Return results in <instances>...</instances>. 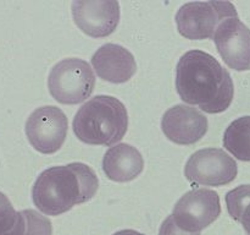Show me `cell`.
Listing matches in <instances>:
<instances>
[{
	"label": "cell",
	"instance_id": "6da1fadb",
	"mask_svg": "<svg viewBox=\"0 0 250 235\" xmlns=\"http://www.w3.org/2000/svg\"><path fill=\"white\" fill-rule=\"evenodd\" d=\"M176 90L183 102L198 105L209 114L229 109L234 97L233 80L229 71L214 56L198 49L180 58Z\"/></svg>",
	"mask_w": 250,
	"mask_h": 235
},
{
	"label": "cell",
	"instance_id": "7a4b0ae2",
	"mask_svg": "<svg viewBox=\"0 0 250 235\" xmlns=\"http://www.w3.org/2000/svg\"><path fill=\"white\" fill-rule=\"evenodd\" d=\"M99 188L97 174L87 164L51 166L37 178L32 188L34 205L46 215H60L73 206L92 200Z\"/></svg>",
	"mask_w": 250,
	"mask_h": 235
},
{
	"label": "cell",
	"instance_id": "3957f363",
	"mask_svg": "<svg viewBox=\"0 0 250 235\" xmlns=\"http://www.w3.org/2000/svg\"><path fill=\"white\" fill-rule=\"evenodd\" d=\"M73 132L80 141L93 146H112L124 139L128 114L121 100L112 95H97L76 113Z\"/></svg>",
	"mask_w": 250,
	"mask_h": 235
},
{
	"label": "cell",
	"instance_id": "277c9868",
	"mask_svg": "<svg viewBox=\"0 0 250 235\" xmlns=\"http://www.w3.org/2000/svg\"><path fill=\"white\" fill-rule=\"evenodd\" d=\"M95 76L85 60L68 58L53 66L48 77L51 97L61 104L84 102L94 91Z\"/></svg>",
	"mask_w": 250,
	"mask_h": 235
},
{
	"label": "cell",
	"instance_id": "5b68a950",
	"mask_svg": "<svg viewBox=\"0 0 250 235\" xmlns=\"http://www.w3.org/2000/svg\"><path fill=\"white\" fill-rule=\"evenodd\" d=\"M238 16L229 1H194L182 5L176 14L181 36L192 41L214 38L220 24L229 17Z\"/></svg>",
	"mask_w": 250,
	"mask_h": 235
},
{
	"label": "cell",
	"instance_id": "8992f818",
	"mask_svg": "<svg viewBox=\"0 0 250 235\" xmlns=\"http://www.w3.org/2000/svg\"><path fill=\"white\" fill-rule=\"evenodd\" d=\"M237 174L236 161L221 148L199 149L185 166V176L194 185L224 186L231 184Z\"/></svg>",
	"mask_w": 250,
	"mask_h": 235
},
{
	"label": "cell",
	"instance_id": "52a82bcc",
	"mask_svg": "<svg viewBox=\"0 0 250 235\" xmlns=\"http://www.w3.org/2000/svg\"><path fill=\"white\" fill-rule=\"evenodd\" d=\"M221 214L219 193L210 188H193L175 205L172 217L181 229L200 233Z\"/></svg>",
	"mask_w": 250,
	"mask_h": 235
},
{
	"label": "cell",
	"instance_id": "ba28073f",
	"mask_svg": "<svg viewBox=\"0 0 250 235\" xmlns=\"http://www.w3.org/2000/svg\"><path fill=\"white\" fill-rule=\"evenodd\" d=\"M68 121L65 113L55 105L34 110L26 121V136L34 149L44 154L58 152L67 136Z\"/></svg>",
	"mask_w": 250,
	"mask_h": 235
},
{
	"label": "cell",
	"instance_id": "9c48e42d",
	"mask_svg": "<svg viewBox=\"0 0 250 235\" xmlns=\"http://www.w3.org/2000/svg\"><path fill=\"white\" fill-rule=\"evenodd\" d=\"M78 28L93 38L114 33L120 22V4L115 0H76L71 5Z\"/></svg>",
	"mask_w": 250,
	"mask_h": 235
},
{
	"label": "cell",
	"instance_id": "30bf717a",
	"mask_svg": "<svg viewBox=\"0 0 250 235\" xmlns=\"http://www.w3.org/2000/svg\"><path fill=\"white\" fill-rule=\"evenodd\" d=\"M212 39L229 68L236 71L250 70V29L238 16L225 20Z\"/></svg>",
	"mask_w": 250,
	"mask_h": 235
},
{
	"label": "cell",
	"instance_id": "8fae6325",
	"mask_svg": "<svg viewBox=\"0 0 250 235\" xmlns=\"http://www.w3.org/2000/svg\"><path fill=\"white\" fill-rule=\"evenodd\" d=\"M207 117L197 108L177 104L166 110L161 120V129L171 142L182 146L194 144L208 132Z\"/></svg>",
	"mask_w": 250,
	"mask_h": 235
},
{
	"label": "cell",
	"instance_id": "7c38bea8",
	"mask_svg": "<svg viewBox=\"0 0 250 235\" xmlns=\"http://www.w3.org/2000/svg\"><path fill=\"white\" fill-rule=\"evenodd\" d=\"M92 65L102 80L111 83H125L137 71L133 54L120 44L106 43L92 56Z\"/></svg>",
	"mask_w": 250,
	"mask_h": 235
},
{
	"label": "cell",
	"instance_id": "4fadbf2b",
	"mask_svg": "<svg viewBox=\"0 0 250 235\" xmlns=\"http://www.w3.org/2000/svg\"><path fill=\"white\" fill-rule=\"evenodd\" d=\"M144 169V161L136 147L120 143L111 147L103 159V170L105 175L116 183L134 180Z\"/></svg>",
	"mask_w": 250,
	"mask_h": 235
},
{
	"label": "cell",
	"instance_id": "5bb4252c",
	"mask_svg": "<svg viewBox=\"0 0 250 235\" xmlns=\"http://www.w3.org/2000/svg\"><path fill=\"white\" fill-rule=\"evenodd\" d=\"M224 147L239 161L250 162V115L229 125L224 134Z\"/></svg>",
	"mask_w": 250,
	"mask_h": 235
},
{
	"label": "cell",
	"instance_id": "9a60e30c",
	"mask_svg": "<svg viewBox=\"0 0 250 235\" xmlns=\"http://www.w3.org/2000/svg\"><path fill=\"white\" fill-rule=\"evenodd\" d=\"M226 205L229 215L242 223L250 235V185H241L226 193Z\"/></svg>",
	"mask_w": 250,
	"mask_h": 235
},
{
	"label": "cell",
	"instance_id": "2e32d148",
	"mask_svg": "<svg viewBox=\"0 0 250 235\" xmlns=\"http://www.w3.org/2000/svg\"><path fill=\"white\" fill-rule=\"evenodd\" d=\"M24 229L26 223L22 212H17L0 191V235H24Z\"/></svg>",
	"mask_w": 250,
	"mask_h": 235
},
{
	"label": "cell",
	"instance_id": "e0dca14e",
	"mask_svg": "<svg viewBox=\"0 0 250 235\" xmlns=\"http://www.w3.org/2000/svg\"><path fill=\"white\" fill-rule=\"evenodd\" d=\"M24 217L26 229L24 235H51L53 227L51 222L46 217L42 215L34 210L21 211Z\"/></svg>",
	"mask_w": 250,
	"mask_h": 235
},
{
	"label": "cell",
	"instance_id": "ac0fdd59",
	"mask_svg": "<svg viewBox=\"0 0 250 235\" xmlns=\"http://www.w3.org/2000/svg\"><path fill=\"white\" fill-rule=\"evenodd\" d=\"M159 235H200V233H188L186 230L181 229L173 220L172 214L168 215L161 224Z\"/></svg>",
	"mask_w": 250,
	"mask_h": 235
},
{
	"label": "cell",
	"instance_id": "d6986e66",
	"mask_svg": "<svg viewBox=\"0 0 250 235\" xmlns=\"http://www.w3.org/2000/svg\"><path fill=\"white\" fill-rule=\"evenodd\" d=\"M114 235H144L142 233L136 232V230H132V229H126V230H120V232L115 233Z\"/></svg>",
	"mask_w": 250,
	"mask_h": 235
}]
</instances>
